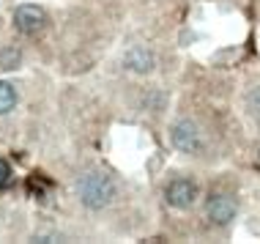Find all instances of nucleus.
I'll list each match as a JSON object with an SVG mask.
<instances>
[{
  "label": "nucleus",
  "mask_w": 260,
  "mask_h": 244,
  "mask_svg": "<svg viewBox=\"0 0 260 244\" xmlns=\"http://www.w3.org/2000/svg\"><path fill=\"white\" fill-rule=\"evenodd\" d=\"M77 190H80L82 203H88L90 208L107 206L112 200V195H115L112 181L107 176H102V173H88V176H82V181L77 184Z\"/></svg>",
  "instance_id": "1"
},
{
  "label": "nucleus",
  "mask_w": 260,
  "mask_h": 244,
  "mask_svg": "<svg viewBox=\"0 0 260 244\" xmlns=\"http://www.w3.org/2000/svg\"><path fill=\"white\" fill-rule=\"evenodd\" d=\"M14 22L22 33L27 36H33V33H39L41 27H44V11L36 9V6H19L17 11H14Z\"/></svg>",
  "instance_id": "2"
},
{
  "label": "nucleus",
  "mask_w": 260,
  "mask_h": 244,
  "mask_svg": "<svg viewBox=\"0 0 260 244\" xmlns=\"http://www.w3.org/2000/svg\"><path fill=\"white\" fill-rule=\"evenodd\" d=\"M194 195H198V187L192 184V181H173L170 187H167V203L175 206V208H186L194 203Z\"/></svg>",
  "instance_id": "3"
},
{
  "label": "nucleus",
  "mask_w": 260,
  "mask_h": 244,
  "mask_svg": "<svg viewBox=\"0 0 260 244\" xmlns=\"http://www.w3.org/2000/svg\"><path fill=\"white\" fill-rule=\"evenodd\" d=\"M173 143L178 145L181 151H189V154H192V151L200 148V135L189 121H181V124H175V129H173Z\"/></svg>",
  "instance_id": "4"
},
{
  "label": "nucleus",
  "mask_w": 260,
  "mask_h": 244,
  "mask_svg": "<svg viewBox=\"0 0 260 244\" xmlns=\"http://www.w3.org/2000/svg\"><path fill=\"white\" fill-rule=\"evenodd\" d=\"M236 214V203L228 198V195H214V198L208 200V217L216 222V225H224V222H230Z\"/></svg>",
  "instance_id": "5"
},
{
  "label": "nucleus",
  "mask_w": 260,
  "mask_h": 244,
  "mask_svg": "<svg viewBox=\"0 0 260 244\" xmlns=\"http://www.w3.org/2000/svg\"><path fill=\"white\" fill-rule=\"evenodd\" d=\"M126 64H129L132 69H137V72H145V69H151L153 58H151L148 52H143V50H135V52L126 55Z\"/></svg>",
  "instance_id": "6"
},
{
  "label": "nucleus",
  "mask_w": 260,
  "mask_h": 244,
  "mask_svg": "<svg viewBox=\"0 0 260 244\" xmlns=\"http://www.w3.org/2000/svg\"><path fill=\"white\" fill-rule=\"evenodd\" d=\"M14 104H17V90L9 82H0V113H9Z\"/></svg>",
  "instance_id": "7"
},
{
  "label": "nucleus",
  "mask_w": 260,
  "mask_h": 244,
  "mask_svg": "<svg viewBox=\"0 0 260 244\" xmlns=\"http://www.w3.org/2000/svg\"><path fill=\"white\" fill-rule=\"evenodd\" d=\"M9 184H11V167L0 159V190H3V187H9Z\"/></svg>",
  "instance_id": "8"
},
{
  "label": "nucleus",
  "mask_w": 260,
  "mask_h": 244,
  "mask_svg": "<svg viewBox=\"0 0 260 244\" xmlns=\"http://www.w3.org/2000/svg\"><path fill=\"white\" fill-rule=\"evenodd\" d=\"M249 107L255 110V113H260V88H257V90H252V94H249Z\"/></svg>",
  "instance_id": "9"
}]
</instances>
